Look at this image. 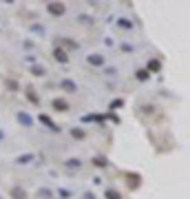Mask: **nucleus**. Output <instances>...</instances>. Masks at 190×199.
Masks as SVG:
<instances>
[{
  "mask_svg": "<svg viewBox=\"0 0 190 199\" xmlns=\"http://www.w3.org/2000/svg\"><path fill=\"white\" fill-rule=\"evenodd\" d=\"M120 27H128V29H131V20H124V18H122V20H120Z\"/></svg>",
  "mask_w": 190,
  "mask_h": 199,
  "instance_id": "obj_19",
  "label": "nucleus"
},
{
  "mask_svg": "<svg viewBox=\"0 0 190 199\" xmlns=\"http://www.w3.org/2000/svg\"><path fill=\"white\" fill-rule=\"evenodd\" d=\"M40 122H44L46 126H49L51 131H60V126H55V124L51 122V117H46V115H40Z\"/></svg>",
  "mask_w": 190,
  "mask_h": 199,
  "instance_id": "obj_5",
  "label": "nucleus"
},
{
  "mask_svg": "<svg viewBox=\"0 0 190 199\" xmlns=\"http://www.w3.org/2000/svg\"><path fill=\"white\" fill-rule=\"evenodd\" d=\"M137 78L139 80H146L148 78V71H137Z\"/></svg>",
  "mask_w": 190,
  "mask_h": 199,
  "instance_id": "obj_17",
  "label": "nucleus"
},
{
  "mask_svg": "<svg viewBox=\"0 0 190 199\" xmlns=\"http://www.w3.org/2000/svg\"><path fill=\"white\" fill-rule=\"evenodd\" d=\"M0 199H2V197H0Z\"/></svg>",
  "mask_w": 190,
  "mask_h": 199,
  "instance_id": "obj_22",
  "label": "nucleus"
},
{
  "mask_svg": "<svg viewBox=\"0 0 190 199\" xmlns=\"http://www.w3.org/2000/svg\"><path fill=\"white\" fill-rule=\"evenodd\" d=\"M106 199H122V197H120V192H117V190H111V188H108V190H106Z\"/></svg>",
  "mask_w": 190,
  "mask_h": 199,
  "instance_id": "obj_11",
  "label": "nucleus"
},
{
  "mask_svg": "<svg viewBox=\"0 0 190 199\" xmlns=\"http://www.w3.org/2000/svg\"><path fill=\"white\" fill-rule=\"evenodd\" d=\"M93 162H95V164H97V166H106V159H104V157H95Z\"/></svg>",
  "mask_w": 190,
  "mask_h": 199,
  "instance_id": "obj_16",
  "label": "nucleus"
},
{
  "mask_svg": "<svg viewBox=\"0 0 190 199\" xmlns=\"http://www.w3.org/2000/svg\"><path fill=\"white\" fill-rule=\"evenodd\" d=\"M66 166H69V168H73V166H75V168H80V159H69V164H66Z\"/></svg>",
  "mask_w": 190,
  "mask_h": 199,
  "instance_id": "obj_14",
  "label": "nucleus"
},
{
  "mask_svg": "<svg viewBox=\"0 0 190 199\" xmlns=\"http://www.w3.org/2000/svg\"><path fill=\"white\" fill-rule=\"evenodd\" d=\"M53 58H55L58 62H66V60H69V56L62 51V49H55V51H53Z\"/></svg>",
  "mask_w": 190,
  "mask_h": 199,
  "instance_id": "obj_4",
  "label": "nucleus"
},
{
  "mask_svg": "<svg viewBox=\"0 0 190 199\" xmlns=\"http://www.w3.org/2000/svg\"><path fill=\"white\" fill-rule=\"evenodd\" d=\"M88 62L95 64V66H102V64H104V58H102V56H88Z\"/></svg>",
  "mask_w": 190,
  "mask_h": 199,
  "instance_id": "obj_7",
  "label": "nucleus"
},
{
  "mask_svg": "<svg viewBox=\"0 0 190 199\" xmlns=\"http://www.w3.org/2000/svg\"><path fill=\"white\" fill-rule=\"evenodd\" d=\"M148 69H150V71H157V69H159V62H157V60H153V62L148 64Z\"/></svg>",
  "mask_w": 190,
  "mask_h": 199,
  "instance_id": "obj_18",
  "label": "nucleus"
},
{
  "mask_svg": "<svg viewBox=\"0 0 190 199\" xmlns=\"http://www.w3.org/2000/svg\"><path fill=\"white\" fill-rule=\"evenodd\" d=\"M18 122L22 124V126H33L31 115H29V113H25V111H20V113H18Z\"/></svg>",
  "mask_w": 190,
  "mask_h": 199,
  "instance_id": "obj_2",
  "label": "nucleus"
},
{
  "mask_svg": "<svg viewBox=\"0 0 190 199\" xmlns=\"http://www.w3.org/2000/svg\"><path fill=\"white\" fill-rule=\"evenodd\" d=\"M49 11L53 16H62L64 13V5H55V2H49Z\"/></svg>",
  "mask_w": 190,
  "mask_h": 199,
  "instance_id": "obj_3",
  "label": "nucleus"
},
{
  "mask_svg": "<svg viewBox=\"0 0 190 199\" xmlns=\"http://www.w3.org/2000/svg\"><path fill=\"white\" fill-rule=\"evenodd\" d=\"M33 157H36L33 153H27V155H20V157H18V164H29V162H31Z\"/></svg>",
  "mask_w": 190,
  "mask_h": 199,
  "instance_id": "obj_10",
  "label": "nucleus"
},
{
  "mask_svg": "<svg viewBox=\"0 0 190 199\" xmlns=\"http://www.w3.org/2000/svg\"><path fill=\"white\" fill-rule=\"evenodd\" d=\"M60 89L66 91V93H75V91H78V84H75L73 80H62V82H60Z\"/></svg>",
  "mask_w": 190,
  "mask_h": 199,
  "instance_id": "obj_1",
  "label": "nucleus"
},
{
  "mask_svg": "<svg viewBox=\"0 0 190 199\" xmlns=\"http://www.w3.org/2000/svg\"><path fill=\"white\" fill-rule=\"evenodd\" d=\"M38 197H42V199H51L53 192H51L49 188H40V190H38Z\"/></svg>",
  "mask_w": 190,
  "mask_h": 199,
  "instance_id": "obj_9",
  "label": "nucleus"
},
{
  "mask_svg": "<svg viewBox=\"0 0 190 199\" xmlns=\"http://www.w3.org/2000/svg\"><path fill=\"white\" fill-rule=\"evenodd\" d=\"M53 109H55V111H66L69 104L64 102V100H53Z\"/></svg>",
  "mask_w": 190,
  "mask_h": 199,
  "instance_id": "obj_6",
  "label": "nucleus"
},
{
  "mask_svg": "<svg viewBox=\"0 0 190 199\" xmlns=\"http://www.w3.org/2000/svg\"><path fill=\"white\" fill-rule=\"evenodd\" d=\"M27 97L31 100V102H33V104H38V95L33 93V89H27Z\"/></svg>",
  "mask_w": 190,
  "mask_h": 199,
  "instance_id": "obj_12",
  "label": "nucleus"
},
{
  "mask_svg": "<svg viewBox=\"0 0 190 199\" xmlns=\"http://www.w3.org/2000/svg\"><path fill=\"white\" fill-rule=\"evenodd\" d=\"M71 135H73V137H84V131H80V129H73V131H71Z\"/></svg>",
  "mask_w": 190,
  "mask_h": 199,
  "instance_id": "obj_15",
  "label": "nucleus"
},
{
  "mask_svg": "<svg viewBox=\"0 0 190 199\" xmlns=\"http://www.w3.org/2000/svg\"><path fill=\"white\" fill-rule=\"evenodd\" d=\"M11 197H13V199H25L27 192L22 190V188H13V190H11Z\"/></svg>",
  "mask_w": 190,
  "mask_h": 199,
  "instance_id": "obj_8",
  "label": "nucleus"
},
{
  "mask_svg": "<svg viewBox=\"0 0 190 199\" xmlns=\"http://www.w3.org/2000/svg\"><path fill=\"white\" fill-rule=\"evenodd\" d=\"M31 73H33V75H44L46 71H44V66H33V69H31Z\"/></svg>",
  "mask_w": 190,
  "mask_h": 199,
  "instance_id": "obj_13",
  "label": "nucleus"
},
{
  "mask_svg": "<svg viewBox=\"0 0 190 199\" xmlns=\"http://www.w3.org/2000/svg\"><path fill=\"white\" fill-rule=\"evenodd\" d=\"M84 199H95V197H93L91 192H86V195H84Z\"/></svg>",
  "mask_w": 190,
  "mask_h": 199,
  "instance_id": "obj_20",
  "label": "nucleus"
},
{
  "mask_svg": "<svg viewBox=\"0 0 190 199\" xmlns=\"http://www.w3.org/2000/svg\"><path fill=\"white\" fill-rule=\"evenodd\" d=\"M2 137H5V135H2V133H0V139H2Z\"/></svg>",
  "mask_w": 190,
  "mask_h": 199,
  "instance_id": "obj_21",
  "label": "nucleus"
}]
</instances>
